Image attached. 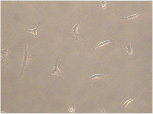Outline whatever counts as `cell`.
I'll return each instance as SVG.
<instances>
[{"label": "cell", "mask_w": 153, "mask_h": 114, "mask_svg": "<svg viewBox=\"0 0 153 114\" xmlns=\"http://www.w3.org/2000/svg\"><path fill=\"white\" fill-rule=\"evenodd\" d=\"M25 54H24V59H23V66H22V71L21 72V74L20 75V77H21V76L22 75L23 71L24 70V69H25L26 67L27 66V63L29 60V59L30 58H32L33 57L32 56H31L29 55L28 54V51H29V49L27 48V45H26L25 46Z\"/></svg>", "instance_id": "obj_1"}, {"label": "cell", "mask_w": 153, "mask_h": 114, "mask_svg": "<svg viewBox=\"0 0 153 114\" xmlns=\"http://www.w3.org/2000/svg\"><path fill=\"white\" fill-rule=\"evenodd\" d=\"M81 23V22H79L78 24H76L75 26H74L73 25V24H72V28H73V34L70 36V37H72L73 35H75L76 36V41H78L79 39H78V36H81L82 37H83L84 39H86V38H85V37H84V36L81 35V34H78V28H79V24Z\"/></svg>", "instance_id": "obj_2"}, {"label": "cell", "mask_w": 153, "mask_h": 114, "mask_svg": "<svg viewBox=\"0 0 153 114\" xmlns=\"http://www.w3.org/2000/svg\"><path fill=\"white\" fill-rule=\"evenodd\" d=\"M58 62H59V58L57 60V62H56V64L55 65V67H54V69L53 70V71H52V72H49V73H51V74H52L53 75H57V76H60V77H61L62 76H65V75L62 72H61V71H60V70L59 69L58 67Z\"/></svg>", "instance_id": "obj_3"}, {"label": "cell", "mask_w": 153, "mask_h": 114, "mask_svg": "<svg viewBox=\"0 0 153 114\" xmlns=\"http://www.w3.org/2000/svg\"><path fill=\"white\" fill-rule=\"evenodd\" d=\"M10 46V45H9L6 48V49H4V50H3V49H1V56L3 57L4 58V59L5 60H6L7 61H8V60L7 59V56L9 54V53H11V52H13V51H9L8 50V48L9 47V46Z\"/></svg>", "instance_id": "obj_4"}, {"label": "cell", "mask_w": 153, "mask_h": 114, "mask_svg": "<svg viewBox=\"0 0 153 114\" xmlns=\"http://www.w3.org/2000/svg\"><path fill=\"white\" fill-rule=\"evenodd\" d=\"M142 12H140L136 14V15H132L131 16L129 17H127V18H119V19L121 20H133V19H135L136 21H137V22H139V21L138 20V17L141 13H142Z\"/></svg>", "instance_id": "obj_5"}, {"label": "cell", "mask_w": 153, "mask_h": 114, "mask_svg": "<svg viewBox=\"0 0 153 114\" xmlns=\"http://www.w3.org/2000/svg\"><path fill=\"white\" fill-rule=\"evenodd\" d=\"M90 79H104L106 82H107V77L103 73V70H102V74L101 75H95L90 78Z\"/></svg>", "instance_id": "obj_6"}, {"label": "cell", "mask_w": 153, "mask_h": 114, "mask_svg": "<svg viewBox=\"0 0 153 114\" xmlns=\"http://www.w3.org/2000/svg\"><path fill=\"white\" fill-rule=\"evenodd\" d=\"M41 24V22H40L39 23V24H38V26H37L36 28H35V29L32 30H29L26 29V30H25V32H29V33H32V34H34L35 35L36 38H37L38 37V36H39V35H38V34H37V31H38V30L39 27H40Z\"/></svg>", "instance_id": "obj_7"}, {"label": "cell", "mask_w": 153, "mask_h": 114, "mask_svg": "<svg viewBox=\"0 0 153 114\" xmlns=\"http://www.w3.org/2000/svg\"><path fill=\"white\" fill-rule=\"evenodd\" d=\"M113 42V40L112 39H111L110 40H107V41H104V42H101V43H100L99 45H98V46H96L95 47H94V49H96L98 47H102V46H103L107 44H108L109 43H111V42Z\"/></svg>", "instance_id": "obj_8"}, {"label": "cell", "mask_w": 153, "mask_h": 114, "mask_svg": "<svg viewBox=\"0 0 153 114\" xmlns=\"http://www.w3.org/2000/svg\"><path fill=\"white\" fill-rule=\"evenodd\" d=\"M125 47L127 48V51L128 54H132L133 52L132 48V45H130L129 44V42L127 41L125 45Z\"/></svg>", "instance_id": "obj_9"}, {"label": "cell", "mask_w": 153, "mask_h": 114, "mask_svg": "<svg viewBox=\"0 0 153 114\" xmlns=\"http://www.w3.org/2000/svg\"><path fill=\"white\" fill-rule=\"evenodd\" d=\"M108 3H109V2H105V1H102L100 5H98L97 7H101V8H102L104 10H106L107 9V5L108 4Z\"/></svg>", "instance_id": "obj_10"}, {"label": "cell", "mask_w": 153, "mask_h": 114, "mask_svg": "<svg viewBox=\"0 0 153 114\" xmlns=\"http://www.w3.org/2000/svg\"><path fill=\"white\" fill-rule=\"evenodd\" d=\"M134 100V99L133 98H131V99H130L129 100H128V101H127L123 106V107H122V109H124V108H126L128 105L129 104L132 102V101H133Z\"/></svg>", "instance_id": "obj_11"}, {"label": "cell", "mask_w": 153, "mask_h": 114, "mask_svg": "<svg viewBox=\"0 0 153 114\" xmlns=\"http://www.w3.org/2000/svg\"><path fill=\"white\" fill-rule=\"evenodd\" d=\"M74 110H75V109H74V108H70V109H69V111L70 112H73L74 111Z\"/></svg>", "instance_id": "obj_12"}]
</instances>
